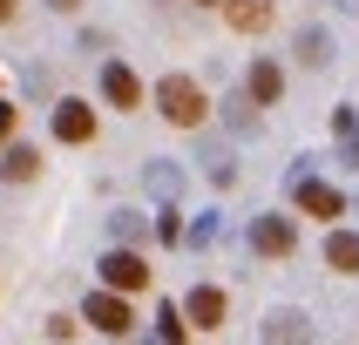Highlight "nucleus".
Returning a JSON list of instances; mask_svg holds the SVG:
<instances>
[{
	"instance_id": "nucleus-3",
	"label": "nucleus",
	"mask_w": 359,
	"mask_h": 345,
	"mask_svg": "<svg viewBox=\"0 0 359 345\" xmlns=\"http://www.w3.org/2000/svg\"><path fill=\"white\" fill-rule=\"evenodd\" d=\"M81 318L95 325V332H109V339H122V332L136 325V311H129V298H116V291H88V304H81Z\"/></svg>"
},
{
	"instance_id": "nucleus-13",
	"label": "nucleus",
	"mask_w": 359,
	"mask_h": 345,
	"mask_svg": "<svg viewBox=\"0 0 359 345\" xmlns=\"http://www.w3.org/2000/svg\"><path fill=\"white\" fill-rule=\"evenodd\" d=\"M285 95V68L278 61H258V68H251V101H278Z\"/></svg>"
},
{
	"instance_id": "nucleus-9",
	"label": "nucleus",
	"mask_w": 359,
	"mask_h": 345,
	"mask_svg": "<svg viewBox=\"0 0 359 345\" xmlns=\"http://www.w3.org/2000/svg\"><path fill=\"white\" fill-rule=\"evenodd\" d=\"M299 210H305V217H339L346 197L332 190V183H312V176H305V183H299Z\"/></svg>"
},
{
	"instance_id": "nucleus-8",
	"label": "nucleus",
	"mask_w": 359,
	"mask_h": 345,
	"mask_svg": "<svg viewBox=\"0 0 359 345\" xmlns=\"http://www.w3.org/2000/svg\"><path fill=\"white\" fill-rule=\"evenodd\" d=\"M224 20H231L238 34H264V27H271V0H224Z\"/></svg>"
},
{
	"instance_id": "nucleus-6",
	"label": "nucleus",
	"mask_w": 359,
	"mask_h": 345,
	"mask_svg": "<svg viewBox=\"0 0 359 345\" xmlns=\"http://www.w3.org/2000/svg\"><path fill=\"white\" fill-rule=\"evenodd\" d=\"M55 136H61V142H88V136H95V108L75 101V95L55 101Z\"/></svg>"
},
{
	"instance_id": "nucleus-5",
	"label": "nucleus",
	"mask_w": 359,
	"mask_h": 345,
	"mask_svg": "<svg viewBox=\"0 0 359 345\" xmlns=\"http://www.w3.org/2000/svg\"><path fill=\"white\" fill-rule=\"evenodd\" d=\"M292 244H299L292 217H258V223H251V251H258V258H285Z\"/></svg>"
},
{
	"instance_id": "nucleus-1",
	"label": "nucleus",
	"mask_w": 359,
	"mask_h": 345,
	"mask_svg": "<svg viewBox=\"0 0 359 345\" xmlns=\"http://www.w3.org/2000/svg\"><path fill=\"white\" fill-rule=\"evenodd\" d=\"M203 108H210V101H203V88H197L190 75H163V81H156V115H163V122H177V129H197Z\"/></svg>"
},
{
	"instance_id": "nucleus-4",
	"label": "nucleus",
	"mask_w": 359,
	"mask_h": 345,
	"mask_svg": "<svg viewBox=\"0 0 359 345\" xmlns=\"http://www.w3.org/2000/svg\"><path fill=\"white\" fill-rule=\"evenodd\" d=\"M224 311H231V304H224V291H217V284H197V291L183 298V318L197 325V332H217V325H224Z\"/></svg>"
},
{
	"instance_id": "nucleus-18",
	"label": "nucleus",
	"mask_w": 359,
	"mask_h": 345,
	"mask_svg": "<svg viewBox=\"0 0 359 345\" xmlns=\"http://www.w3.org/2000/svg\"><path fill=\"white\" fill-rule=\"evenodd\" d=\"M197 7H224V0H197Z\"/></svg>"
},
{
	"instance_id": "nucleus-14",
	"label": "nucleus",
	"mask_w": 359,
	"mask_h": 345,
	"mask_svg": "<svg viewBox=\"0 0 359 345\" xmlns=\"http://www.w3.org/2000/svg\"><path fill=\"white\" fill-rule=\"evenodd\" d=\"M299 61L305 68H325V61H332V34H325V27H305L299 34Z\"/></svg>"
},
{
	"instance_id": "nucleus-15",
	"label": "nucleus",
	"mask_w": 359,
	"mask_h": 345,
	"mask_svg": "<svg viewBox=\"0 0 359 345\" xmlns=\"http://www.w3.org/2000/svg\"><path fill=\"white\" fill-rule=\"evenodd\" d=\"M14 122H20V108H14V101H0V149L14 142Z\"/></svg>"
},
{
	"instance_id": "nucleus-12",
	"label": "nucleus",
	"mask_w": 359,
	"mask_h": 345,
	"mask_svg": "<svg viewBox=\"0 0 359 345\" xmlns=\"http://www.w3.org/2000/svg\"><path fill=\"white\" fill-rule=\"evenodd\" d=\"M325 264H332L339 278H359V237L353 230H332V237H325Z\"/></svg>"
},
{
	"instance_id": "nucleus-17",
	"label": "nucleus",
	"mask_w": 359,
	"mask_h": 345,
	"mask_svg": "<svg viewBox=\"0 0 359 345\" xmlns=\"http://www.w3.org/2000/svg\"><path fill=\"white\" fill-rule=\"evenodd\" d=\"M7 20H14V0H0V27H7Z\"/></svg>"
},
{
	"instance_id": "nucleus-16",
	"label": "nucleus",
	"mask_w": 359,
	"mask_h": 345,
	"mask_svg": "<svg viewBox=\"0 0 359 345\" xmlns=\"http://www.w3.org/2000/svg\"><path fill=\"white\" fill-rule=\"evenodd\" d=\"M48 7H55V14H75V7H81V0H48Z\"/></svg>"
},
{
	"instance_id": "nucleus-2",
	"label": "nucleus",
	"mask_w": 359,
	"mask_h": 345,
	"mask_svg": "<svg viewBox=\"0 0 359 345\" xmlns=\"http://www.w3.org/2000/svg\"><path fill=\"white\" fill-rule=\"evenodd\" d=\"M95 271H102V291H116V298H129V291H142V284H149V264H142L136 251H109Z\"/></svg>"
},
{
	"instance_id": "nucleus-7",
	"label": "nucleus",
	"mask_w": 359,
	"mask_h": 345,
	"mask_svg": "<svg viewBox=\"0 0 359 345\" xmlns=\"http://www.w3.org/2000/svg\"><path fill=\"white\" fill-rule=\"evenodd\" d=\"M34 176H41V149L7 142V149H0V183H34Z\"/></svg>"
},
{
	"instance_id": "nucleus-10",
	"label": "nucleus",
	"mask_w": 359,
	"mask_h": 345,
	"mask_svg": "<svg viewBox=\"0 0 359 345\" xmlns=\"http://www.w3.org/2000/svg\"><path fill=\"white\" fill-rule=\"evenodd\" d=\"M102 95L116 101V108H136V101H142V81L129 75L122 61H109V68H102Z\"/></svg>"
},
{
	"instance_id": "nucleus-11",
	"label": "nucleus",
	"mask_w": 359,
	"mask_h": 345,
	"mask_svg": "<svg viewBox=\"0 0 359 345\" xmlns=\"http://www.w3.org/2000/svg\"><path fill=\"white\" fill-rule=\"evenodd\" d=\"M305 339H312L305 311H271V318H264V345H305Z\"/></svg>"
}]
</instances>
